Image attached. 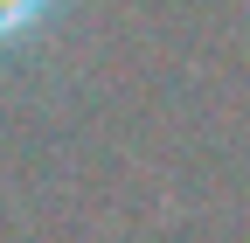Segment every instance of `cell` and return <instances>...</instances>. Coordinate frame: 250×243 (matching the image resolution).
Returning a JSON list of instances; mask_svg holds the SVG:
<instances>
[{"instance_id": "obj_1", "label": "cell", "mask_w": 250, "mask_h": 243, "mask_svg": "<svg viewBox=\"0 0 250 243\" xmlns=\"http://www.w3.org/2000/svg\"><path fill=\"white\" fill-rule=\"evenodd\" d=\"M42 7H49V0H0V42H14L21 28H35Z\"/></svg>"}]
</instances>
